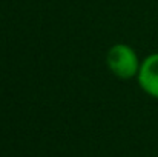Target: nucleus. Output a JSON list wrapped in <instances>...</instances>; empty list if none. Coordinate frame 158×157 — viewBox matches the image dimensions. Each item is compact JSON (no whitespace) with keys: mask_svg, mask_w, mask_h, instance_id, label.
Returning a JSON list of instances; mask_svg holds the SVG:
<instances>
[{"mask_svg":"<svg viewBox=\"0 0 158 157\" xmlns=\"http://www.w3.org/2000/svg\"><path fill=\"white\" fill-rule=\"evenodd\" d=\"M106 65L115 77L121 80H129L137 77L141 60L138 59V54L134 48L126 43H117L110 46L106 54Z\"/></svg>","mask_w":158,"mask_h":157,"instance_id":"obj_1","label":"nucleus"},{"mask_svg":"<svg viewBox=\"0 0 158 157\" xmlns=\"http://www.w3.org/2000/svg\"><path fill=\"white\" fill-rule=\"evenodd\" d=\"M137 80L148 96L158 100V52L149 54L141 60Z\"/></svg>","mask_w":158,"mask_h":157,"instance_id":"obj_2","label":"nucleus"}]
</instances>
